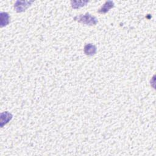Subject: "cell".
Returning <instances> with one entry per match:
<instances>
[{
	"label": "cell",
	"instance_id": "obj_1",
	"mask_svg": "<svg viewBox=\"0 0 156 156\" xmlns=\"http://www.w3.org/2000/svg\"><path fill=\"white\" fill-rule=\"evenodd\" d=\"M74 20L90 26L96 25L98 23V19L88 13H86L85 15L76 16L74 17Z\"/></svg>",
	"mask_w": 156,
	"mask_h": 156
},
{
	"label": "cell",
	"instance_id": "obj_2",
	"mask_svg": "<svg viewBox=\"0 0 156 156\" xmlns=\"http://www.w3.org/2000/svg\"><path fill=\"white\" fill-rule=\"evenodd\" d=\"M34 2V1H16L14 4V9L16 12H24Z\"/></svg>",
	"mask_w": 156,
	"mask_h": 156
},
{
	"label": "cell",
	"instance_id": "obj_3",
	"mask_svg": "<svg viewBox=\"0 0 156 156\" xmlns=\"http://www.w3.org/2000/svg\"><path fill=\"white\" fill-rule=\"evenodd\" d=\"M13 115L12 113L9 112H4L1 113V127H3V126L7 124L12 119Z\"/></svg>",
	"mask_w": 156,
	"mask_h": 156
},
{
	"label": "cell",
	"instance_id": "obj_4",
	"mask_svg": "<svg viewBox=\"0 0 156 156\" xmlns=\"http://www.w3.org/2000/svg\"><path fill=\"white\" fill-rule=\"evenodd\" d=\"M97 48L96 46L91 43H88L84 46V53L87 55L92 56L96 53Z\"/></svg>",
	"mask_w": 156,
	"mask_h": 156
},
{
	"label": "cell",
	"instance_id": "obj_5",
	"mask_svg": "<svg viewBox=\"0 0 156 156\" xmlns=\"http://www.w3.org/2000/svg\"><path fill=\"white\" fill-rule=\"evenodd\" d=\"M114 2L112 1H108L105 2V4L98 10V13H105L108 11H109L110 9L113 8L114 7Z\"/></svg>",
	"mask_w": 156,
	"mask_h": 156
},
{
	"label": "cell",
	"instance_id": "obj_6",
	"mask_svg": "<svg viewBox=\"0 0 156 156\" xmlns=\"http://www.w3.org/2000/svg\"><path fill=\"white\" fill-rule=\"evenodd\" d=\"M1 27H4L9 24L10 22V16L7 12H1Z\"/></svg>",
	"mask_w": 156,
	"mask_h": 156
},
{
	"label": "cell",
	"instance_id": "obj_7",
	"mask_svg": "<svg viewBox=\"0 0 156 156\" xmlns=\"http://www.w3.org/2000/svg\"><path fill=\"white\" fill-rule=\"evenodd\" d=\"M88 1H71V4L73 9H77L85 6L88 4Z\"/></svg>",
	"mask_w": 156,
	"mask_h": 156
}]
</instances>
